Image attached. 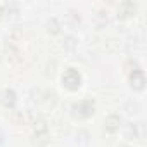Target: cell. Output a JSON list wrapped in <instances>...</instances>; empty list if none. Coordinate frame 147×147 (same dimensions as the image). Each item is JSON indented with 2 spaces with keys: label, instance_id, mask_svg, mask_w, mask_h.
<instances>
[{
  "label": "cell",
  "instance_id": "3",
  "mask_svg": "<svg viewBox=\"0 0 147 147\" xmlns=\"http://www.w3.org/2000/svg\"><path fill=\"white\" fill-rule=\"evenodd\" d=\"M131 87L135 90H142L144 88V75H142V71H133V75H131Z\"/></svg>",
  "mask_w": 147,
  "mask_h": 147
},
{
  "label": "cell",
  "instance_id": "6",
  "mask_svg": "<svg viewBox=\"0 0 147 147\" xmlns=\"http://www.w3.org/2000/svg\"><path fill=\"white\" fill-rule=\"evenodd\" d=\"M49 31L50 33H59V23L55 19H50L49 21Z\"/></svg>",
  "mask_w": 147,
  "mask_h": 147
},
{
  "label": "cell",
  "instance_id": "4",
  "mask_svg": "<svg viewBox=\"0 0 147 147\" xmlns=\"http://www.w3.org/2000/svg\"><path fill=\"white\" fill-rule=\"evenodd\" d=\"M119 123H121V119L118 116H109L106 119V130L111 131V133H114L116 130H119Z\"/></svg>",
  "mask_w": 147,
  "mask_h": 147
},
{
  "label": "cell",
  "instance_id": "1",
  "mask_svg": "<svg viewBox=\"0 0 147 147\" xmlns=\"http://www.w3.org/2000/svg\"><path fill=\"white\" fill-rule=\"evenodd\" d=\"M94 109H95L94 102L85 99V100H80L73 106V114L78 116V118H88V116L94 114Z\"/></svg>",
  "mask_w": 147,
  "mask_h": 147
},
{
  "label": "cell",
  "instance_id": "8",
  "mask_svg": "<svg viewBox=\"0 0 147 147\" xmlns=\"http://www.w3.org/2000/svg\"><path fill=\"white\" fill-rule=\"evenodd\" d=\"M123 147H126V145H123Z\"/></svg>",
  "mask_w": 147,
  "mask_h": 147
},
{
  "label": "cell",
  "instance_id": "2",
  "mask_svg": "<svg viewBox=\"0 0 147 147\" xmlns=\"http://www.w3.org/2000/svg\"><path fill=\"white\" fill-rule=\"evenodd\" d=\"M80 82H82V76L78 75V71H75V69H67L62 75V83L69 90H76L80 87Z\"/></svg>",
  "mask_w": 147,
  "mask_h": 147
},
{
  "label": "cell",
  "instance_id": "9",
  "mask_svg": "<svg viewBox=\"0 0 147 147\" xmlns=\"http://www.w3.org/2000/svg\"><path fill=\"white\" fill-rule=\"evenodd\" d=\"M0 14H2V12H0Z\"/></svg>",
  "mask_w": 147,
  "mask_h": 147
},
{
  "label": "cell",
  "instance_id": "7",
  "mask_svg": "<svg viewBox=\"0 0 147 147\" xmlns=\"http://www.w3.org/2000/svg\"><path fill=\"white\" fill-rule=\"evenodd\" d=\"M35 131H36V133H38V131H47V125H45L43 119H40L38 123H35Z\"/></svg>",
  "mask_w": 147,
  "mask_h": 147
},
{
  "label": "cell",
  "instance_id": "5",
  "mask_svg": "<svg viewBox=\"0 0 147 147\" xmlns=\"http://www.w3.org/2000/svg\"><path fill=\"white\" fill-rule=\"evenodd\" d=\"M2 102H4L5 106H12V104L16 102V94H14L12 90H5V92L2 94Z\"/></svg>",
  "mask_w": 147,
  "mask_h": 147
}]
</instances>
